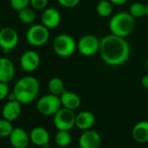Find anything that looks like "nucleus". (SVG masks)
Wrapping results in <instances>:
<instances>
[{
  "label": "nucleus",
  "instance_id": "nucleus-1",
  "mask_svg": "<svg viewBox=\"0 0 148 148\" xmlns=\"http://www.w3.org/2000/svg\"><path fill=\"white\" fill-rule=\"evenodd\" d=\"M101 58L109 66H121L130 57L129 43L123 37L115 35H107L100 40Z\"/></svg>",
  "mask_w": 148,
  "mask_h": 148
},
{
  "label": "nucleus",
  "instance_id": "nucleus-2",
  "mask_svg": "<svg viewBox=\"0 0 148 148\" xmlns=\"http://www.w3.org/2000/svg\"><path fill=\"white\" fill-rule=\"evenodd\" d=\"M40 90L38 80L31 75L20 78L14 86L13 93L17 101L21 104L32 103L37 97Z\"/></svg>",
  "mask_w": 148,
  "mask_h": 148
},
{
  "label": "nucleus",
  "instance_id": "nucleus-3",
  "mask_svg": "<svg viewBox=\"0 0 148 148\" xmlns=\"http://www.w3.org/2000/svg\"><path fill=\"white\" fill-rule=\"evenodd\" d=\"M108 26L113 35L126 38L132 34L135 28V18L129 12H117L111 17Z\"/></svg>",
  "mask_w": 148,
  "mask_h": 148
},
{
  "label": "nucleus",
  "instance_id": "nucleus-4",
  "mask_svg": "<svg viewBox=\"0 0 148 148\" xmlns=\"http://www.w3.org/2000/svg\"><path fill=\"white\" fill-rule=\"evenodd\" d=\"M54 52L60 57L67 58L71 56L77 49V42L69 34L62 33L57 35L52 43Z\"/></svg>",
  "mask_w": 148,
  "mask_h": 148
},
{
  "label": "nucleus",
  "instance_id": "nucleus-5",
  "mask_svg": "<svg viewBox=\"0 0 148 148\" xmlns=\"http://www.w3.org/2000/svg\"><path fill=\"white\" fill-rule=\"evenodd\" d=\"M26 41L33 47L45 45L49 39V29L44 25L37 23L31 25L26 32Z\"/></svg>",
  "mask_w": 148,
  "mask_h": 148
},
{
  "label": "nucleus",
  "instance_id": "nucleus-6",
  "mask_svg": "<svg viewBox=\"0 0 148 148\" xmlns=\"http://www.w3.org/2000/svg\"><path fill=\"white\" fill-rule=\"evenodd\" d=\"M62 108L60 96L52 94L42 95L36 102V108L45 116H53Z\"/></svg>",
  "mask_w": 148,
  "mask_h": 148
},
{
  "label": "nucleus",
  "instance_id": "nucleus-7",
  "mask_svg": "<svg viewBox=\"0 0 148 148\" xmlns=\"http://www.w3.org/2000/svg\"><path fill=\"white\" fill-rule=\"evenodd\" d=\"M53 122L58 131H70L75 127V114L73 110L62 107L53 115Z\"/></svg>",
  "mask_w": 148,
  "mask_h": 148
},
{
  "label": "nucleus",
  "instance_id": "nucleus-8",
  "mask_svg": "<svg viewBox=\"0 0 148 148\" xmlns=\"http://www.w3.org/2000/svg\"><path fill=\"white\" fill-rule=\"evenodd\" d=\"M77 49L84 56H93L100 49V39L92 34L82 36L77 42Z\"/></svg>",
  "mask_w": 148,
  "mask_h": 148
},
{
  "label": "nucleus",
  "instance_id": "nucleus-9",
  "mask_svg": "<svg viewBox=\"0 0 148 148\" xmlns=\"http://www.w3.org/2000/svg\"><path fill=\"white\" fill-rule=\"evenodd\" d=\"M18 33L12 27H3L0 29V48L7 54L18 44Z\"/></svg>",
  "mask_w": 148,
  "mask_h": 148
},
{
  "label": "nucleus",
  "instance_id": "nucleus-10",
  "mask_svg": "<svg viewBox=\"0 0 148 148\" xmlns=\"http://www.w3.org/2000/svg\"><path fill=\"white\" fill-rule=\"evenodd\" d=\"M41 58L39 54L35 50H27L20 57V66L27 73L34 72L40 65Z\"/></svg>",
  "mask_w": 148,
  "mask_h": 148
},
{
  "label": "nucleus",
  "instance_id": "nucleus-11",
  "mask_svg": "<svg viewBox=\"0 0 148 148\" xmlns=\"http://www.w3.org/2000/svg\"><path fill=\"white\" fill-rule=\"evenodd\" d=\"M42 24L44 25L47 29H52L56 28L62 20L61 13L58 10L53 7H47L43 10L42 16Z\"/></svg>",
  "mask_w": 148,
  "mask_h": 148
},
{
  "label": "nucleus",
  "instance_id": "nucleus-12",
  "mask_svg": "<svg viewBox=\"0 0 148 148\" xmlns=\"http://www.w3.org/2000/svg\"><path fill=\"white\" fill-rule=\"evenodd\" d=\"M101 144V135L92 129L83 131L79 138V147L82 148H99Z\"/></svg>",
  "mask_w": 148,
  "mask_h": 148
},
{
  "label": "nucleus",
  "instance_id": "nucleus-13",
  "mask_svg": "<svg viewBox=\"0 0 148 148\" xmlns=\"http://www.w3.org/2000/svg\"><path fill=\"white\" fill-rule=\"evenodd\" d=\"M9 140L13 148H27L29 141V136L27 132L21 127H14L9 136Z\"/></svg>",
  "mask_w": 148,
  "mask_h": 148
},
{
  "label": "nucleus",
  "instance_id": "nucleus-14",
  "mask_svg": "<svg viewBox=\"0 0 148 148\" xmlns=\"http://www.w3.org/2000/svg\"><path fill=\"white\" fill-rule=\"evenodd\" d=\"M29 141L35 146L43 147L44 146L49 144L50 134L49 131L42 127H36L31 129L29 134Z\"/></svg>",
  "mask_w": 148,
  "mask_h": 148
},
{
  "label": "nucleus",
  "instance_id": "nucleus-15",
  "mask_svg": "<svg viewBox=\"0 0 148 148\" xmlns=\"http://www.w3.org/2000/svg\"><path fill=\"white\" fill-rule=\"evenodd\" d=\"M16 69L12 61L5 56L0 57V82L9 83L15 76Z\"/></svg>",
  "mask_w": 148,
  "mask_h": 148
},
{
  "label": "nucleus",
  "instance_id": "nucleus-16",
  "mask_svg": "<svg viewBox=\"0 0 148 148\" xmlns=\"http://www.w3.org/2000/svg\"><path fill=\"white\" fill-rule=\"evenodd\" d=\"M22 104L17 101H8L3 107L2 115L3 118L9 121H16L21 114Z\"/></svg>",
  "mask_w": 148,
  "mask_h": 148
},
{
  "label": "nucleus",
  "instance_id": "nucleus-17",
  "mask_svg": "<svg viewBox=\"0 0 148 148\" xmlns=\"http://www.w3.org/2000/svg\"><path fill=\"white\" fill-rule=\"evenodd\" d=\"M95 122V114L90 111H82L75 114V127L82 131L89 130Z\"/></svg>",
  "mask_w": 148,
  "mask_h": 148
},
{
  "label": "nucleus",
  "instance_id": "nucleus-18",
  "mask_svg": "<svg viewBox=\"0 0 148 148\" xmlns=\"http://www.w3.org/2000/svg\"><path fill=\"white\" fill-rule=\"evenodd\" d=\"M60 100L62 107L69 110H75L81 106V98L80 96L71 91L64 90L60 95Z\"/></svg>",
  "mask_w": 148,
  "mask_h": 148
},
{
  "label": "nucleus",
  "instance_id": "nucleus-19",
  "mask_svg": "<svg viewBox=\"0 0 148 148\" xmlns=\"http://www.w3.org/2000/svg\"><path fill=\"white\" fill-rule=\"evenodd\" d=\"M132 136L138 143L148 142V121H142L138 122L133 128Z\"/></svg>",
  "mask_w": 148,
  "mask_h": 148
},
{
  "label": "nucleus",
  "instance_id": "nucleus-20",
  "mask_svg": "<svg viewBox=\"0 0 148 148\" xmlns=\"http://www.w3.org/2000/svg\"><path fill=\"white\" fill-rule=\"evenodd\" d=\"M17 17L19 21L24 24H32L36 18V15L34 9L26 7L17 11Z\"/></svg>",
  "mask_w": 148,
  "mask_h": 148
},
{
  "label": "nucleus",
  "instance_id": "nucleus-21",
  "mask_svg": "<svg viewBox=\"0 0 148 148\" xmlns=\"http://www.w3.org/2000/svg\"><path fill=\"white\" fill-rule=\"evenodd\" d=\"M48 88L49 94L60 96V95L65 90L63 81L59 77H53L48 83Z\"/></svg>",
  "mask_w": 148,
  "mask_h": 148
},
{
  "label": "nucleus",
  "instance_id": "nucleus-22",
  "mask_svg": "<svg viewBox=\"0 0 148 148\" xmlns=\"http://www.w3.org/2000/svg\"><path fill=\"white\" fill-rule=\"evenodd\" d=\"M96 11L100 16H110L113 13V4L109 0H101L97 3Z\"/></svg>",
  "mask_w": 148,
  "mask_h": 148
},
{
  "label": "nucleus",
  "instance_id": "nucleus-23",
  "mask_svg": "<svg viewBox=\"0 0 148 148\" xmlns=\"http://www.w3.org/2000/svg\"><path fill=\"white\" fill-rule=\"evenodd\" d=\"M56 143L60 147H66L70 145L72 136L69 131H58L55 137Z\"/></svg>",
  "mask_w": 148,
  "mask_h": 148
},
{
  "label": "nucleus",
  "instance_id": "nucleus-24",
  "mask_svg": "<svg viewBox=\"0 0 148 148\" xmlns=\"http://www.w3.org/2000/svg\"><path fill=\"white\" fill-rule=\"evenodd\" d=\"M129 14L134 18H140L146 16V5L140 2L133 3L129 6Z\"/></svg>",
  "mask_w": 148,
  "mask_h": 148
},
{
  "label": "nucleus",
  "instance_id": "nucleus-25",
  "mask_svg": "<svg viewBox=\"0 0 148 148\" xmlns=\"http://www.w3.org/2000/svg\"><path fill=\"white\" fill-rule=\"evenodd\" d=\"M13 128L14 127L12 126L11 121H9L3 118L0 120V137L1 138H9Z\"/></svg>",
  "mask_w": 148,
  "mask_h": 148
},
{
  "label": "nucleus",
  "instance_id": "nucleus-26",
  "mask_svg": "<svg viewBox=\"0 0 148 148\" xmlns=\"http://www.w3.org/2000/svg\"><path fill=\"white\" fill-rule=\"evenodd\" d=\"M10 3L13 10H15L16 11H19L29 6V0H10Z\"/></svg>",
  "mask_w": 148,
  "mask_h": 148
},
{
  "label": "nucleus",
  "instance_id": "nucleus-27",
  "mask_svg": "<svg viewBox=\"0 0 148 148\" xmlns=\"http://www.w3.org/2000/svg\"><path fill=\"white\" fill-rule=\"evenodd\" d=\"M49 0H29V4L31 5L32 9L36 10H43L47 8Z\"/></svg>",
  "mask_w": 148,
  "mask_h": 148
},
{
  "label": "nucleus",
  "instance_id": "nucleus-28",
  "mask_svg": "<svg viewBox=\"0 0 148 148\" xmlns=\"http://www.w3.org/2000/svg\"><path fill=\"white\" fill-rule=\"evenodd\" d=\"M58 3L64 8H75L80 3V0H56Z\"/></svg>",
  "mask_w": 148,
  "mask_h": 148
},
{
  "label": "nucleus",
  "instance_id": "nucleus-29",
  "mask_svg": "<svg viewBox=\"0 0 148 148\" xmlns=\"http://www.w3.org/2000/svg\"><path fill=\"white\" fill-rule=\"evenodd\" d=\"M9 86L8 83L0 82V101H3L7 98L9 95Z\"/></svg>",
  "mask_w": 148,
  "mask_h": 148
},
{
  "label": "nucleus",
  "instance_id": "nucleus-30",
  "mask_svg": "<svg viewBox=\"0 0 148 148\" xmlns=\"http://www.w3.org/2000/svg\"><path fill=\"white\" fill-rule=\"evenodd\" d=\"M141 85L145 88L148 89V75H145L142 79H141Z\"/></svg>",
  "mask_w": 148,
  "mask_h": 148
},
{
  "label": "nucleus",
  "instance_id": "nucleus-31",
  "mask_svg": "<svg viewBox=\"0 0 148 148\" xmlns=\"http://www.w3.org/2000/svg\"><path fill=\"white\" fill-rule=\"evenodd\" d=\"M112 4H114V5H123L125 4L128 0H109Z\"/></svg>",
  "mask_w": 148,
  "mask_h": 148
},
{
  "label": "nucleus",
  "instance_id": "nucleus-32",
  "mask_svg": "<svg viewBox=\"0 0 148 148\" xmlns=\"http://www.w3.org/2000/svg\"><path fill=\"white\" fill-rule=\"evenodd\" d=\"M146 16L148 17V3L146 4Z\"/></svg>",
  "mask_w": 148,
  "mask_h": 148
},
{
  "label": "nucleus",
  "instance_id": "nucleus-33",
  "mask_svg": "<svg viewBox=\"0 0 148 148\" xmlns=\"http://www.w3.org/2000/svg\"><path fill=\"white\" fill-rule=\"evenodd\" d=\"M146 66H147V68L148 69V58L147 59V62H146Z\"/></svg>",
  "mask_w": 148,
  "mask_h": 148
},
{
  "label": "nucleus",
  "instance_id": "nucleus-34",
  "mask_svg": "<svg viewBox=\"0 0 148 148\" xmlns=\"http://www.w3.org/2000/svg\"><path fill=\"white\" fill-rule=\"evenodd\" d=\"M76 148H82V147H76Z\"/></svg>",
  "mask_w": 148,
  "mask_h": 148
},
{
  "label": "nucleus",
  "instance_id": "nucleus-35",
  "mask_svg": "<svg viewBox=\"0 0 148 148\" xmlns=\"http://www.w3.org/2000/svg\"><path fill=\"white\" fill-rule=\"evenodd\" d=\"M98 1H101V0H98Z\"/></svg>",
  "mask_w": 148,
  "mask_h": 148
}]
</instances>
